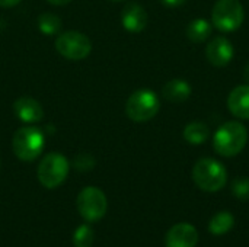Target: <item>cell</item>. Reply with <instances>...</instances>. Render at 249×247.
Returning <instances> with one entry per match:
<instances>
[{"mask_svg": "<svg viewBox=\"0 0 249 247\" xmlns=\"http://www.w3.org/2000/svg\"><path fill=\"white\" fill-rule=\"evenodd\" d=\"M45 137L36 127H22L12 138V150L22 162H34L44 150Z\"/></svg>", "mask_w": 249, "mask_h": 247, "instance_id": "obj_3", "label": "cell"}, {"mask_svg": "<svg viewBox=\"0 0 249 247\" xmlns=\"http://www.w3.org/2000/svg\"><path fill=\"white\" fill-rule=\"evenodd\" d=\"M108 208L105 194L95 186H88L80 191L77 197V210L79 214L89 223L99 221Z\"/></svg>", "mask_w": 249, "mask_h": 247, "instance_id": "obj_8", "label": "cell"}, {"mask_svg": "<svg viewBox=\"0 0 249 247\" xmlns=\"http://www.w3.org/2000/svg\"><path fill=\"white\" fill-rule=\"evenodd\" d=\"M187 0H162V3L168 7H179L185 3Z\"/></svg>", "mask_w": 249, "mask_h": 247, "instance_id": "obj_22", "label": "cell"}, {"mask_svg": "<svg viewBox=\"0 0 249 247\" xmlns=\"http://www.w3.org/2000/svg\"><path fill=\"white\" fill-rule=\"evenodd\" d=\"M244 6L239 0H219L213 6L212 25L222 32H233L244 22Z\"/></svg>", "mask_w": 249, "mask_h": 247, "instance_id": "obj_6", "label": "cell"}, {"mask_svg": "<svg viewBox=\"0 0 249 247\" xmlns=\"http://www.w3.org/2000/svg\"><path fill=\"white\" fill-rule=\"evenodd\" d=\"M245 79H247V82H249V61L247 67H245Z\"/></svg>", "mask_w": 249, "mask_h": 247, "instance_id": "obj_25", "label": "cell"}, {"mask_svg": "<svg viewBox=\"0 0 249 247\" xmlns=\"http://www.w3.org/2000/svg\"><path fill=\"white\" fill-rule=\"evenodd\" d=\"M51 4H54V6H63V4H67V3H70L71 0H48Z\"/></svg>", "mask_w": 249, "mask_h": 247, "instance_id": "obj_24", "label": "cell"}, {"mask_svg": "<svg viewBox=\"0 0 249 247\" xmlns=\"http://www.w3.org/2000/svg\"><path fill=\"white\" fill-rule=\"evenodd\" d=\"M22 0H0V6L1 7H13L16 4H19Z\"/></svg>", "mask_w": 249, "mask_h": 247, "instance_id": "obj_23", "label": "cell"}, {"mask_svg": "<svg viewBox=\"0 0 249 247\" xmlns=\"http://www.w3.org/2000/svg\"><path fill=\"white\" fill-rule=\"evenodd\" d=\"M111 1H123V0H111Z\"/></svg>", "mask_w": 249, "mask_h": 247, "instance_id": "obj_26", "label": "cell"}, {"mask_svg": "<svg viewBox=\"0 0 249 247\" xmlns=\"http://www.w3.org/2000/svg\"><path fill=\"white\" fill-rule=\"evenodd\" d=\"M233 45L232 42L225 36H216L213 38L207 47H206V57L210 64L214 67H225L228 66L233 58Z\"/></svg>", "mask_w": 249, "mask_h": 247, "instance_id": "obj_9", "label": "cell"}, {"mask_svg": "<svg viewBox=\"0 0 249 247\" xmlns=\"http://www.w3.org/2000/svg\"><path fill=\"white\" fill-rule=\"evenodd\" d=\"M16 118L25 124H35L44 118V109L38 100L29 96H20L13 103Z\"/></svg>", "mask_w": 249, "mask_h": 247, "instance_id": "obj_10", "label": "cell"}, {"mask_svg": "<svg viewBox=\"0 0 249 247\" xmlns=\"http://www.w3.org/2000/svg\"><path fill=\"white\" fill-rule=\"evenodd\" d=\"M55 49L60 55L67 60H85L92 51L90 39L77 31H67L57 36L55 39Z\"/></svg>", "mask_w": 249, "mask_h": 247, "instance_id": "obj_7", "label": "cell"}, {"mask_svg": "<svg viewBox=\"0 0 249 247\" xmlns=\"http://www.w3.org/2000/svg\"><path fill=\"white\" fill-rule=\"evenodd\" d=\"M233 224H235L233 215L228 211H222L212 218V221L209 224V230L214 236H223L232 230Z\"/></svg>", "mask_w": 249, "mask_h": 247, "instance_id": "obj_17", "label": "cell"}, {"mask_svg": "<svg viewBox=\"0 0 249 247\" xmlns=\"http://www.w3.org/2000/svg\"><path fill=\"white\" fill-rule=\"evenodd\" d=\"M162 95L172 103H181L191 96V86L184 79H174L163 86Z\"/></svg>", "mask_w": 249, "mask_h": 247, "instance_id": "obj_14", "label": "cell"}, {"mask_svg": "<svg viewBox=\"0 0 249 247\" xmlns=\"http://www.w3.org/2000/svg\"><path fill=\"white\" fill-rule=\"evenodd\" d=\"M212 31H213V25L206 20V19H194L190 22L188 28H187V36L190 41L193 42H204L206 39H209V36L212 35Z\"/></svg>", "mask_w": 249, "mask_h": 247, "instance_id": "obj_15", "label": "cell"}, {"mask_svg": "<svg viewBox=\"0 0 249 247\" xmlns=\"http://www.w3.org/2000/svg\"><path fill=\"white\" fill-rule=\"evenodd\" d=\"M228 108L233 116L249 119V84H241L229 93Z\"/></svg>", "mask_w": 249, "mask_h": 247, "instance_id": "obj_13", "label": "cell"}, {"mask_svg": "<svg viewBox=\"0 0 249 247\" xmlns=\"http://www.w3.org/2000/svg\"><path fill=\"white\" fill-rule=\"evenodd\" d=\"M193 179L201 191L217 192L225 188L228 182V172L220 162L206 157V159H200L194 165Z\"/></svg>", "mask_w": 249, "mask_h": 247, "instance_id": "obj_2", "label": "cell"}, {"mask_svg": "<svg viewBox=\"0 0 249 247\" xmlns=\"http://www.w3.org/2000/svg\"><path fill=\"white\" fill-rule=\"evenodd\" d=\"M121 23L128 32H142L147 25V12L137 3H128L121 10Z\"/></svg>", "mask_w": 249, "mask_h": 247, "instance_id": "obj_12", "label": "cell"}, {"mask_svg": "<svg viewBox=\"0 0 249 247\" xmlns=\"http://www.w3.org/2000/svg\"><path fill=\"white\" fill-rule=\"evenodd\" d=\"M74 167L82 172H88L95 167V159L89 154H79L74 159Z\"/></svg>", "mask_w": 249, "mask_h": 247, "instance_id": "obj_21", "label": "cell"}, {"mask_svg": "<svg viewBox=\"0 0 249 247\" xmlns=\"http://www.w3.org/2000/svg\"><path fill=\"white\" fill-rule=\"evenodd\" d=\"M69 160L60 153L47 154L38 166V181L47 189L60 186L69 175Z\"/></svg>", "mask_w": 249, "mask_h": 247, "instance_id": "obj_5", "label": "cell"}, {"mask_svg": "<svg viewBox=\"0 0 249 247\" xmlns=\"http://www.w3.org/2000/svg\"><path fill=\"white\" fill-rule=\"evenodd\" d=\"M210 135L209 127L203 122H190L184 128V138L187 143L193 146H200L207 141Z\"/></svg>", "mask_w": 249, "mask_h": 247, "instance_id": "obj_16", "label": "cell"}, {"mask_svg": "<svg viewBox=\"0 0 249 247\" xmlns=\"http://www.w3.org/2000/svg\"><path fill=\"white\" fill-rule=\"evenodd\" d=\"M165 243L166 247H196L198 243V233L194 226L181 223L168 231Z\"/></svg>", "mask_w": 249, "mask_h": 247, "instance_id": "obj_11", "label": "cell"}, {"mask_svg": "<svg viewBox=\"0 0 249 247\" xmlns=\"http://www.w3.org/2000/svg\"><path fill=\"white\" fill-rule=\"evenodd\" d=\"M233 195L241 201H249V178H236L232 183Z\"/></svg>", "mask_w": 249, "mask_h": 247, "instance_id": "obj_20", "label": "cell"}, {"mask_svg": "<svg viewBox=\"0 0 249 247\" xmlns=\"http://www.w3.org/2000/svg\"><path fill=\"white\" fill-rule=\"evenodd\" d=\"M93 239H95V233L93 230L83 224V226H79L77 230L74 231L73 234V243L74 247H92L93 245Z\"/></svg>", "mask_w": 249, "mask_h": 247, "instance_id": "obj_19", "label": "cell"}, {"mask_svg": "<svg viewBox=\"0 0 249 247\" xmlns=\"http://www.w3.org/2000/svg\"><path fill=\"white\" fill-rule=\"evenodd\" d=\"M36 23L39 31L45 35H55L61 29V19L51 12L41 13L36 19Z\"/></svg>", "mask_w": 249, "mask_h": 247, "instance_id": "obj_18", "label": "cell"}, {"mask_svg": "<svg viewBox=\"0 0 249 247\" xmlns=\"http://www.w3.org/2000/svg\"><path fill=\"white\" fill-rule=\"evenodd\" d=\"M159 98L153 90L140 89L131 93L125 103V114L134 122H146L159 112Z\"/></svg>", "mask_w": 249, "mask_h": 247, "instance_id": "obj_4", "label": "cell"}, {"mask_svg": "<svg viewBox=\"0 0 249 247\" xmlns=\"http://www.w3.org/2000/svg\"><path fill=\"white\" fill-rule=\"evenodd\" d=\"M248 143V130L239 121H229L219 127L213 137L214 150L223 157L239 154Z\"/></svg>", "mask_w": 249, "mask_h": 247, "instance_id": "obj_1", "label": "cell"}]
</instances>
